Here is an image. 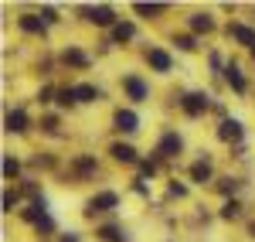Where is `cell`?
Instances as JSON below:
<instances>
[{"label":"cell","instance_id":"obj_2","mask_svg":"<svg viewBox=\"0 0 255 242\" xmlns=\"http://www.w3.org/2000/svg\"><path fill=\"white\" fill-rule=\"evenodd\" d=\"M116 205H119V195H116V191H102V195H96V198L89 202V208H85V212H89V215H92V212H113Z\"/></svg>","mask_w":255,"mask_h":242},{"label":"cell","instance_id":"obj_8","mask_svg":"<svg viewBox=\"0 0 255 242\" xmlns=\"http://www.w3.org/2000/svg\"><path fill=\"white\" fill-rule=\"evenodd\" d=\"M82 14L89 20H96V24H113V20H116V14H113L109 7H85Z\"/></svg>","mask_w":255,"mask_h":242},{"label":"cell","instance_id":"obj_27","mask_svg":"<svg viewBox=\"0 0 255 242\" xmlns=\"http://www.w3.org/2000/svg\"><path fill=\"white\" fill-rule=\"evenodd\" d=\"M139 171H143V178H150L157 167H153V161H143V164H139Z\"/></svg>","mask_w":255,"mask_h":242},{"label":"cell","instance_id":"obj_11","mask_svg":"<svg viewBox=\"0 0 255 242\" xmlns=\"http://www.w3.org/2000/svg\"><path fill=\"white\" fill-rule=\"evenodd\" d=\"M20 31H27V34H44V17H34V14H24L17 20Z\"/></svg>","mask_w":255,"mask_h":242},{"label":"cell","instance_id":"obj_23","mask_svg":"<svg viewBox=\"0 0 255 242\" xmlns=\"http://www.w3.org/2000/svg\"><path fill=\"white\" fill-rule=\"evenodd\" d=\"M163 3H136V14H160Z\"/></svg>","mask_w":255,"mask_h":242},{"label":"cell","instance_id":"obj_28","mask_svg":"<svg viewBox=\"0 0 255 242\" xmlns=\"http://www.w3.org/2000/svg\"><path fill=\"white\" fill-rule=\"evenodd\" d=\"M170 195H177V198H184V195H187V188H184V184H170Z\"/></svg>","mask_w":255,"mask_h":242},{"label":"cell","instance_id":"obj_1","mask_svg":"<svg viewBox=\"0 0 255 242\" xmlns=\"http://www.w3.org/2000/svg\"><path fill=\"white\" fill-rule=\"evenodd\" d=\"M180 106H184L187 116H201V113L208 109V96H204V92H187V96L180 99Z\"/></svg>","mask_w":255,"mask_h":242},{"label":"cell","instance_id":"obj_12","mask_svg":"<svg viewBox=\"0 0 255 242\" xmlns=\"http://www.w3.org/2000/svg\"><path fill=\"white\" fill-rule=\"evenodd\" d=\"M225 79H228V85H232L235 92H245V89H249V82L238 72V65H228V68H225Z\"/></svg>","mask_w":255,"mask_h":242},{"label":"cell","instance_id":"obj_31","mask_svg":"<svg viewBox=\"0 0 255 242\" xmlns=\"http://www.w3.org/2000/svg\"><path fill=\"white\" fill-rule=\"evenodd\" d=\"M252 58H255V48H252Z\"/></svg>","mask_w":255,"mask_h":242},{"label":"cell","instance_id":"obj_5","mask_svg":"<svg viewBox=\"0 0 255 242\" xmlns=\"http://www.w3.org/2000/svg\"><path fill=\"white\" fill-rule=\"evenodd\" d=\"M180 147H184V140H180L177 133H163V137H160V154H163V157H177Z\"/></svg>","mask_w":255,"mask_h":242},{"label":"cell","instance_id":"obj_6","mask_svg":"<svg viewBox=\"0 0 255 242\" xmlns=\"http://www.w3.org/2000/svg\"><path fill=\"white\" fill-rule=\"evenodd\" d=\"M3 123H7L10 133H24V130H27V113H24V109H10Z\"/></svg>","mask_w":255,"mask_h":242},{"label":"cell","instance_id":"obj_4","mask_svg":"<svg viewBox=\"0 0 255 242\" xmlns=\"http://www.w3.org/2000/svg\"><path fill=\"white\" fill-rule=\"evenodd\" d=\"M116 130H123V133H136L139 130V116L133 113V109H119L116 113Z\"/></svg>","mask_w":255,"mask_h":242},{"label":"cell","instance_id":"obj_18","mask_svg":"<svg viewBox=\"0 0 255 242\" xmlns=\"http://www.w3.org/2000/svg\"><path fill=\"white\" fill-rule=\"evenodd\" d=\"M191 27H194V31H204V34H208V31L215 27V20L208 17V14H194V17H191Z\"/></svg>","mask_w":255,"mask_h":242},{"label":"cell","instance_id":"obj_25","mask_svg":"<svg viewBox=\"0 0 255 242\" xmlns=\"http://www.w3.org/2000/svg\"><path fill=\"white\" fill-rule=\"evenodd\" d=\"M14 205H17V195H14V191H7V195H3V208H7V212H14Z\"/></svg>","mask_w":255,"mask_h":242},{"label":"cell","instance_id":"obj_20","mask_svg":"<svg viewBox=\"0 0 255 242\" xmlns=\"http://www.w3.org/2000/svg\"><path fill=\"white\" fill-rule=\"evenodd\" d=\"M238 212H242V205H238V202H225V208H221V219H238Z\"/></svg>","mask_w":255,"mask_h":242},{"label":"cell","instance_id":"obj_26","mask_svg":"<svg viewBox=\"0 0 255 242\" xmlns=\"http://www.w3.org/2000/svg\"><path fill=\"white\" fill-rule=\"evenodd\" d=\"M41 17H44V24H55V20H58V14H55L51 7H44V10H41Z\"/></svg>","mask_w":255,"mask_h":242},{"label":"cell","instance_id":"obj_9","mask_svg":"<svg viewBox=\"0 0 255 242\" xmlns=\"http://www.w3.org/2000/svg\"><path fill=\"white\" fill-rule=\"evenodd\" d=\"M228 34H232L235 41H242V44L255 48V31H252V27H245V24H232V27H228Z\"/></svg>","mask_w":255,"mask_h":242},{"label":"cell","instance_id":"obj_16","mask_svg":"<svg viewBox=\"0 0 255 242\" xmlns=\"http://www.w3.org/2000/svg\"><path fill=\"white\" fill-rule=\"evenodd\" d=\"M61 58L68 61V65H79V68H85V65H89V58L82 55L79 48H65V55H61Z\"/></svg>","mask_w":255,"mask_h":242},{"label":"cell","instance_id":"obj_24","mask_svg":"<svg viewBox=\"0 0 255 242\" xmlns=\"http://www.w3.org/2000/svg\"><path fill=\"white\" fill-rule=\"evenodd\" d=\"M177 48H184V51H194L197 44H194V38H191V34H180V38H177Z\"/></svg>","mask_w":255,"mask_h":242},{"label":"cell","instance_id":"obj_21","mask_svg":"<svg viewBox=\"0 0 255 242\" xmlns=\"http://www.w3.org/2000/svg\"><path fill=\"white\" fill-rule=\"evenodd\" d=\"M17 171H20V164L14 161V157H3V174H7V178H17Z\"/></svg>","mask_w":255,"mask_h":242},{"label":"cell","instance_id":"obj_10","mask_svg":"<svg viewBox=\"0 0 255 242\" xmlns=\"http://www.w3.org/2000/svg\"><path fill=\"white\" fill-rule=\"evenodd\" d=\"M119 164H136V150L129 147V143H113V150H109Z\"/></svg>","mask_w":255,"mask_h":242},{"label":"cell","instance_id":"obj_22","mask_svg":"<svg viewBox=\"0 0 255 242\" xmlns=\"http://www.w3.org/2000/svg\"><path fill=\"white\" fill-rule=\"evenodd\" d=\"M72 102H79L75 99V89H61L58 92V106H72Z\"/></svg>","mask_w":255,"mask_h":242},{"label":"cell","instance_id":"obj_13","mask_svg":"<svg viewBox=\"0 0 255 242\" xmlns=\"http://www.w3.org/2000/svg\"><path fill=\"white\" fill-rule=\"evenodd\" d=\"M146 61H150L157 72H170V55H167V51H160V48H150Z\"/></svg>","mask_w":255,"mask_h":242},{"label":"cell","instance_id":"obj_7","mask_svg":"<svg viewBox=\"0 0 255 242\" xmlns=\"http://www.w3.org/2000/svg\"><path fill=\"white\" fill-rule=\"evenodd\" d=\"M126 92H129V99L133 102H143L146 99V85H143V79H136V75H126Z\"/></svg>","mask_w":255,"mask_h":242},{"label":"cell","instance_id":"obj_30","mask_svg":"<svg viewBox=\"0 0 255 242\" xmlns=\"http://www.w3.org/2000/svg\"><path fill=\"white\" fill-rule=\"evenodd\" d=\"M61 242H79V239H75V236H72V232H68V236H61Z\"/></svg>","mask_w":255,"mask_h":242},{"label":"cell","instance_id":"obj_17","mask_svg":"<svg viewBox=\"0 0 255 242\" xmlns=\"http://www.w3.org/2000/svg\"><path fill=\"white\" fill-rule=\"evenodd\" d=\"M133 34H136L133 24H116V27H113V41H129Z\"/></svg>","mask_w":255,"mask_h":242},{"label":"cell","instance_id":"obj_3","mask_svg":"<svg viewBox=\"0 0 255 242\" xmlns=\"http://www.w3.org/2000/svg\"><path fill=\"white\" fill-rule=\"evenodd\" d=\"M218 140L238 143V140H242V123H238V120H221V126H218Z\"/></svg>","mask_w":255,"mask_h":242},{"label":"cell","instance_id":"obj_29","mask_svg":"<svg viewBox=\"0 0 255 242\" xmlns=\"http://www.w3.org/2000/svg\"><path fill=\"white\" fill-rule=\"evenodd\" d=\"M92 167H96V164L89 161V157H82V161H79V171H92Z\"/></svg>","mask_w":255,"mask_h":242},{"label":"cell","instance_id":"obj_15","mask_svg":"<svg viewBox=\"0 0 255 242\" xmlns=\"http://www.w3.org/2000/svg\"><path fill=\"white\" fill-rule=\"evenodd\" d=\"M99 239H102V242H129L116 225H102V229H99Z\"/></svg>","mask_w":255,"mask_h":242},{"label":"cell","instance_id":"obj_19","mask_svg":"<svg viewBox=\"0 0 255 242\" xmlns=\"http://www.w3.org/2000/svg\"><path fill=\"white\" fill-rule=\"evenodd\" d=\"M96 96H99L96 85H75V99H79V102H92Z\"/></svg>","mask_w":255,"mask_h":242},{"label":"cell","instance_id":"obj_14","mask_svg":"<svg viewBox=\"0 0 255 242\" xmlns=\"http://www.w3.org/2000/svg\"><path fill=\"white\" fill-rule=\"evenodd\" d=\"M191 178H194L197 184H204V181H211V161L204 157V161H197L194 167H191Z\"/></svg>","mask_w":255,"mask_h":242}]
</instances>
